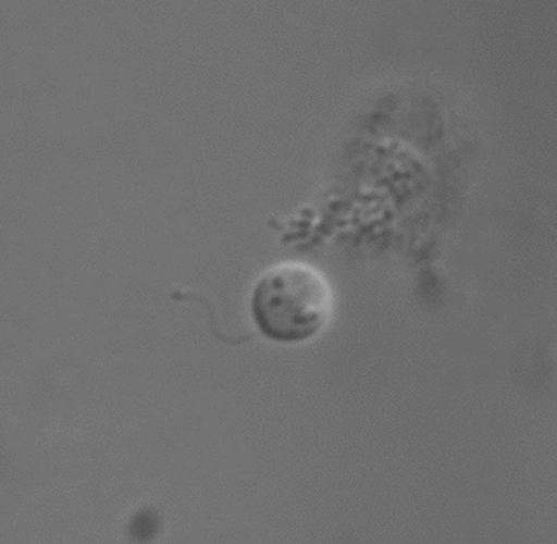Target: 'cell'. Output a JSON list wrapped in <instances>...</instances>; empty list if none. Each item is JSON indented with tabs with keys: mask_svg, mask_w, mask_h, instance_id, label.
<instances>
[{
	"mask_svg": "<svg viewBox=\"0 0 557 544\" xmlns=\"http://www.w3.org/2000/svg\"><path fill=\"white\" fill-rule=\"evenodd\" d=\"M335 297L330 281L308 262L283 261L257 279L250 317L257 332L277 345L312 341L331 323Z\"/></svg>",
	"mask_w": 557,
	"mask_h": 544,
	"instance_id": "6da1fadb",
	"label": "cell"
}]
</instances>
